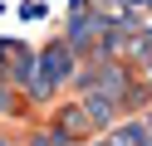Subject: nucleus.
Masks as SVG:
<instances>
[{
    "label": "nucleus",
    "instance_id": "nucleus-2",
    "mask_svg": "<svg viewBox=\"0 0 152 146\" xmlns=\"http://www.w3.org/2000/svg\"><path fill=\"white\" fill-rule=\"evenodd\" d=\"M54 132L64 136V146H83L88 136H98L93 132V122H88V112H83V102L74 97V102H64V107H54Z\"/></svg>",
    "mask_w": 152,
    "mask_h": 146
},
{
    "label": "nucleus",
    "instance_id": "nucleus-8",
    "mask_svg": "<svg viewBox=\"0 0 152 146\" xmlns=\"http://www.w3.org/2000/svg\"><path fill=\"white\" fill-rule=\"evenodd\" d=\"M0 146H15V141H10V136H0Z\"/></svg>",
    "mask_w": 152,
    "mask_h": 146
},
{
    "label": "nucleus",
    "instance_id": "nucleus-7",
    "mask_svg": "<svg viewBox=\"0 0 152 146\" xmlns=\"http://www.w3.org/2000/svg\"><path fill=\"white\" fill-rule=\"evenodd\" d=\"M30 44H20V39H0V83L10 78V68H15V58L25 54Z\"/></svg>",
    "mask_w": 152,
    "mask_h": 146
},
{
    "label": "nucleus",
    "instance_id": "nucleus-5",
    "mask_svg": "<svg viewBox=\"0 0 152 146\" xmlns=\"http://www.w3.org/2000/svg\"><path fill=\"white\" fill-rule=\"evenodd\" d=\"M25 107H30V97H20L10 83H0V117H25Z\"/></svg>",
    "mask_w": 152,
    "mask_h": 146
},
{
    "label": "nucleus",
    "instance_id": "nucleus-6",
    "mask_svg": "<svg viewBox=\"0 0 152 146\" xmlns=\"http://www.w3.org/2000/svg\"><path fill=\"white\" fill-rule=\"evenodd\" d=\"M49 10H54L49 0H20V5H15V19H20V24H39Z\"/></svg>",
    "mask_w": 152,
    "mask_h": 146
},
{
    "label": "nucleus",
    "instance_id": "nucleus-9",
    "mask_svg": "<svg viewBox=\"0 0 152 146\" xmlns=\"http://www.w3.org/2000/svg\"><path fill=\"white\" fill-rule=\"evenodd\" d=\"M83 146H98V141H83Z\"/></svg>",
    "mask_w": 152,
    "mask_h": 146
},
{
    "label": "nucleus",
    "instance_id": "nucleus-3",
    "mask_svg": "<svg viewBox=\"0 0 152 146\" xmlns=\"http://www.w3.org/2000/svg\"><path fill=\"white\" fill-rule=\"evenodd\" d=\"M79 102H83V112H88V122H93V132H113V127L123 122V102L118 97H108V93H79Z\"/></svg>",
    "mask_w": 152,
    "mask_h": 146
},
{
    "label": "nucleus",
    "instance_id": "nucleus-4",
    "mask_svg": "<svg viewBox=\"0 0 152 146\" xmlns=\"http://www.w3.org/2000/svg\"><path fill=\"white\" fill-rule=\"evenodd\" d=\"M98 146H137V117H132V122H118L113 132H103Z\"/></svg>",
    "mask_w": 152,
    "mask_h": 146
},
{
    "label": "nucleus",
    "instance_id": "nucleus-1",
    "mask_svg": "<svg viewBox=\"0 0 152 146\" xmlns=\"http://www.w3.org/2000/svg\"><path fill=\"white\" fill-rule=\"evenodd\" d=\"M79 78V54H74L64 39H54L49 49H39V68H34V83L25 88L30 102H54V93H64V83Z\"/></svg>",
    "mask_w": 152,
    "mask_h": 146
}]
</instances>
